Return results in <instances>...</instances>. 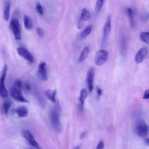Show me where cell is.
<instances>
[{"instance_id": "cell-1", "label": "cell", "mask_w": 149, "mask_h": 149, "mask_svg": "<svg viewBox=\"0 0 149 149\" xmlns=\"http://www.w3.org/2000/svg\"><path fill=\"white\" fill-rule=\"evenodd\" d=\"M61 112V106L59 103L56 102L55 106L50 111V119L53 128L56 132L61 130L60 116Z\"/></svg>"}, {"instance_id": "cell-2", "label": "cell", "mask_w": 149, "mask_h": 149, "mask_svg": "<svg viewBox=\"0 0 149 149\" xmlns=\"http://www.w3.org/2000/svg\"><path fill=\"white\" fill-rule=\"evenodd\" d=\"M133 130L136 134L140 137L146 136L148 133L147 125L143 119H137L134 121L133 123Z\"/></svg>"}, {"instance_id": "cell-3", "label": "cell", "mask_w": 149, "mask_h": 149, "mask_svg": "<svg viewBox=\"0 0 149 149\" xmlns=\"http://www.w3.org/2000/svg\"><path fill=\"white\" fill-rule=\"evenodd\" d=\"M119 46L121 54L125 57L127 54V36L125 30L122 28L119 31Z\"/></svg>"}, {"instance_id": "cell-4", "label": "cell", "mask_w": 149, "mask_h": 149, "mask_svg": "<svg viewBox=\"0 0 149 149\" xmlns=\"http://www.w3.org/2000/svg\"><path fill=\"white\" fill-rule=\"evenodd\" d=\"M7 69V65H5L2 70L1 76H0V96H1L3 98H7L8 96V91L5 85Z\"/></svg>"}, {"instance_id": "cell-5", "label": "cell", "mask_w": 149, "mask_h": 149, "mask_svg": "<svg viewBox=\"0 0 149 149\" xmlns=\"http://www.w3.org/2000/svg\"><path fill=\"white\" fill-rule=\"evenodd\" d=\"M10 28L16 40H19L22 39L21 28L19 21L18 19H12L10 22Z\"/></svg>"}, {"instance_id": "cell-6", "label": "cell", "mask_w": 149, "mask_h": 149, "mask_svg": "<svg viewBox=\"0 0 149 149\" xmlns=\"http://www.w3.org/2000/svg\"><path fill=\"white\" fill-rule=\"evenodd\" d=\"M111 16L108 15L105 22L103 28V44L104 45L106 42H107L110 32H111Z\"/></svg>"}, {"instance_id": "cell-7", "label": "cell", "mask_w": 149, "mask_h": 149, "mask_svg": "<svg viewBox=\"0 0 149 149\" xmlns=\"http://www.w3.org/2000/svg\"><path fill=\"white\" fill-rule=\"evenodd\" d=\"M108 53L104 50H98L95 56L94 62L96 65L101 66L104 65L108 60Z\"/></svg>"}, {"instance_id": "cell-8", "label": "cell", "mask_w": 149, "mask_h": 149, "mask_svg": "<svg viewBox=\"0 0 149 149\" xmlns=\"http://www.w3.org/2000/svg\"><path fill=\"white\" fill-rule=\"evenodd\" d=\"M17 50L18 54L28 62L30 64H33L34 62V57L29 50L24 47H18L17 48Z\"/></svg>"}, {"instance_id": "cell-9", "label": "cell", "mask_w": 149, "mask_h": 149, "mask_svg": "<svg viewBox=\"0 0 149 149\" xmlns=\"http://www.w3.org/2000/svg\"><path fill=\"white\" fill-rule=\"evenodd\" d=\"M38 76L43 81H47L48 80V72L47 67L45 62L42 61L38 67Z\"/></svg>"}, {"instance_id": "cell-10", "label": "cell", "mask_w": 149, "mask_h": 149, "mask_svg": "<svg viewBox=\"0 0 149 149\" xmlns=\"http://www.w3.org/2000/svg\"><path fill=\"white\" fill-rule=\"evenodd\" d=\"M22 135L32 146L36 148V149H40L39 143L36 141L33 136L30 132L28 130H24L22 132Z\"/></svg>"}, {"instance_id": "cell-11", "label": "cell", "mask_w": 149, "mask_h": 149, "mask_svg": "<svg viewBox=\"0 0 149 149\" xmlns=\"http://www.w3.org/2000/svg\"><path fill=\"white\" fill-rule=\"evenodd\" d=\"M94 75H95V70L93 68H91L88 71L87 73V76H86L87 87L90 93H91L94 89Z\"/></svg>"}, {"instance_id": "cell-12", "label": "cell", "mask_w": 149, "mask_h": 149, "mask_svg": "<svg viewBox=\"0 0 149 149\" xmlns=\"http://www.w3.org/2000/svg\"><path fill=\"white\" fill-rule=\"evenodd\" d=\"M10 94H11V96H12V97L18 101L22 102V103H28L29 102L28 100H26L22 95L21 90L17 89L14 87L11 88V89L10 90Z\"/></svg>"}, {"instance_id": "cell-13", "label": "cell", "mask_w": 149, "mask_h": 149, "mask_svg": "<svg viewBox=\"0 0 149 149\" xmlns=\"http://www.w3.org/2000/svg\"><path fill=\"white\" fill-rule=\"evenodd\" d=\"M33 91H34L35 95L40 107H42V108H44L46 106V103H45L44 98L38 86H37L36 85H33Z\"/></svg>"}, {"instance_id": "cell-14", "label": "cell", "mask_w": 149, "mask_h": 149, "mask_svg": "<svg viewBox=\"0 0 149 149\" xmlns=\"http://www.w3.org/2000/svg\"><path fill=\"white\" fill-rule=\"evenodd\" d=\"M148 53L147 50L146 48L145 47H143L141 49H140L137 53H136L135 57H134V60L135 62L137 64H141L143 62V61H144V58L147 56Z\"/></svg>"}, {"instance_id": "cell-15", "label": "cell", "mask_w": 149, "mask_h": 149, "mask_svg": "<svg viewBox=\"0 0 149 149\" xmlns=\"http://www.w3.org/2000/svg\"><path fill=\"white\" fill-rule=\"evenodd\" d=\"M87 92L86 89H82L80 92V96L79 99V108L81 112L83 111L84 104L85 100L87 97Z\"/></svg>"}, {"instance_id": "cell-16", "label": "cell", "mask_w": 149, "mask_h": 149, "mask_svg": "<svg viewBox=\"0 0 149 149\" xmlns=\"http://www.w3.org/2000/svg\"><path fill=\"white\" fill-rule=\"evenodd\" d=\"M10 9H11V3L9 0H7L6 2L4 11H3V18L6 21H8L10 19Z\"/></svg>"}, {"instance_id": "cell-17", "label": "cell", "mask_w": 149, "mask_h": 149, "mask_svg": "<svg viewBox=\"0 0 149 149\" xmlns=\"http://www.w3.org/2000/svg\"><path fill=\"white\" fill-rule=\"evenodd\" d=\"M15 112L20 118L26 117L28 115V110L25 106H19L17 107Z\"/></svg>"}, {"instance_id": "cell-18", "label": "cell", "mask_w": 149, "mask_h": 149, "mask_svg": "<svg viewBox=\"0 0 149 149\" xmlns=\"http://www.w3.org/2000/svg\"><path fill=\"white\" fill-rule=\"evenodd\" d=\"M56 94L57 91L55 90H47L45 91L46 97L53 103H56Z\"/></svg>"}, {"instance_id": "cell-19", "label": "cell", "mask_w": 149, "mask_h": 149, "mask_svg": "<svg viewBox=\"0 0 149 149\" xmlns=\"http://www.w3.org/2000/svg\"><path fill=\"white\" fill-rule=\"evenodd\" d=\"M89 53H90L89 48L88 47H85L80 54L79 58V62H82L84 61H85L87 59V57L89 56Z\"/></svg>"}, {"instance_id": "cell-20", "label": "cell", "mask_w": 149, "mask_h": 149, "mask_svg": "<svg viewBox=\"0 0 149 149\" xmlns=\"http://www.w3.org/2000/svg\"><path fill=\"white\" fill-rule=\"evenodd\" d=\"M91 18V15L90 12L86 8H83L82 11V13L80 15L79 22H85L89 21Z\"/></svg>"}, {"instance_id": "cell-21", "label": "cell", "mask_w": 149, "mask_h": 149, "mask_svg": "<svg viewBox=\"0 0 149 149\" xmlns=\"http://www.w3.org/2000/svg\"><path fill=\"white\" fill-rule=\"evenodd\" d=\"M24 25L25 28L27 30H31L33 28V24L32 18L28 15H25L24 17Z\"/></svg>"}, {"instance_id": "cell-22", "label": "cell", "mask_w": 149, "mask_h": 149, "mask_svg": "<svg viewBox=\"0 0 149 149\" xmlns=\"http://www.w3.org/2000/svg\"><path fill=\"white\" fill-rule=\"evenodd\" d=\"M92 30V26L91 25H89L87 27H86L83 31L80 34V38L82 40H83L86 39L91 32Z\"/></svg>"}, {"instance_id": "cell-23", "label": "cell", "mask_w": 149, "mask_h": 149, "mask_svg": "<svg viewBox=\"0 0 149 149\" xmlns=\"http://www.w3.org/2000/svg\"><path fill=\"white\" fill-rule=\"evenodd\" d=\"M126 13L129 19L130 25L132 27L134 26V12L133 10L131 8H126Z\"/></svg>"}, {"instance_id": "cell-24", "label": "cell", "mask_w": 149, "mask_h": 149, "mask_svg": "<svg viewBox=\"0 0 149 149\" xmlns=\"http://www.w3.org/2000/svg\"><path fill=\"white\" fill-rule=\"evenodd\" d=\"M12 106V102L10 100H7L4 102L2 105V111L4 114L6 115H8L9 109H10L11 107Z\"/></svg>"}, {"instance_id": "cell-25", "label": "cell", "mask_w": 149, "mask_h": 149, "mask_svg": "<svg viewBox=\"0 0 149 149\" xmlns=\"http://www.w3.org/2000/svg\"><path fill=\"white\" fill-rule=\"evenodd\" d=\"M104 3V0H97V2L95 6V14L97 16L101 11Z\"/></svg>"}, {"instance_id": "cell-26", "label": "cell", "mask_w": 149, "mask_h": 149, "mask_svg": "<svg viewBox=\"0 0 149 149\" xmlns=\"http://www.w3.org/2000/svg\"><path fill=\"white\" fill-rule=\"evenodd\" d=\"M140 40L147 44H149V32H142L140 35Z\"/></svg>"}, {"instance_id": "cell-27", "label": "cell", "mask_w": 149, "mask_h": 149, "mask_svg": "<svg viewBox=\"0 0 149 149\" xmlns=\"http://www.w3.org/2000/svg\"><path fill=\"white\" fill-rule=\"evenodd\" d=\"M14 87L19 90H21L23 87V83L20 79H17L14 83Z\"/></svg>"}, {"instance_id": "cell-28", "label": "cell", "mask_w": 149, "mask_h": 149, "mask_svg": "<svg viewBox=\"0 0 149 149\" xmlns=\"http://www.w3.org/2000/svg\"><path fill=\"white\" fill-rule=\"evenodd\" d=\"M36 11H37V12L40 15H43L44 14V10H43V7H42V6L41 5V4L40 3H37L36 5Z\"/></svg>"}, {"instance_id": "cell-29", "label": "cell", "mask_w": 149, "mask_h": 149, "mask_svg": "<svg viewBox=\"0 0 149 149\" xmlns=\"http://www.w3.org/2000/svg\"><path fill=\"white\" fill-rule=\"evenodd\" d=\"M24 89L26 91V92H30L31 89H32V86L31 85H30V83L29 82H25L24 85Z\"/></svg>"}, {"instance_id": "cell-30", "label": "cell", "mask_w": 149, "mask_h": 149, "mask_svg": "<svg viewBox=\"0 0 149 149\" xmlns=\"http://www.w3.org/2000/svg\"><path fill=\"white\" fill-rule=\"evenodd\" d=\"M36 31H37V35H39V37H42L44 36V31H43V29H42L41 28L38 27V28L36 29Z\"/></svg>"}, {"instance_id": "cell-31", "label": "cell", "mask_w": 149, "mask_h": 149, "mask_svg": "<svg viewBox=\"0 0 149 149\" xmlns=\"http://www.w3.org/2000/svg\"><path fill=\"white\" fill-rule=\"evenodd\" d=\"M143 98L144 100H148L149 99V90H146L144 91V95L143 96Z\"/></svg>"}, {"instance_id": "cell-32", "label": "cell", "mask_w": 149, "mask_h": 149, "mask_svg": "<svg viewBox=\"0 0 149 149\" xmlns=\"http://www.w3.org/2000/svg\"><path fill=\"white\" fill-rule=\"evenodd\" d=\"M104 147V143L103 141H100L97 146L96 149H103Z\"/></svg>"}, {"instance_id": "cell-33", "label": "cell", "mask_w": 149, "mask_h": 149, "mask_svg": "<svg viewBox=\"0 0 149 149\" xmlns=\"http://www.w3.org/2000/svg\"><path fill=\"white\" fill-rule=\"evenodd\" d=\"M102 93H103V90L101 88H99L98 87L97 89V98H98L102 94Z\"/></svg>"}, {"instance_id": "cell-34", "label": "cell", "mask_w": 149, "mask_h": 149, "mask_svg": "<svg viewBox=\"0 0 149 149\" xmlns=\"http://www.w3.org/2000/svg\"><path fill=\"white\" fill-rule=\"evenodd\" d=\"M86 135H87V132L85 131V132H83L80 135V139H84L85 137H86Z\"/></svg>"}, {"instance_id": "cell-35", "label": "cell", "mask_w": 149, "mask_h": 149, "mask_svg": "<svg viewBox=\"0 0 149 149\" xmlns=\"http://www.w3.org/2000/svg\"><path fill=\"white\" fill-rule=\"evenodd\" d=\"M149 19V14H148L147 15H146L145 17H144V21H146Z\"/></svg>"}, {"instance_id": "cell-36", "label": "cell", "mask_w": 149, "mask_h": 149, "mask_svg": "<svg viewBox=\"0 0 149 149\" xmlns=\"http://www.w3.org/2000/svg\"><path fill=\"white\" fill-rule=\"evenodd\" d=\"M145 141H146V143L149 146V138H148V139H146L145 140Z\"/></svg>"}, {"instance_id": "cell-37", "label": "cell", "mask_w": 149, "mask_h": 149, "mask_svg": "<svg viewBox=\"0 0 149 149\" xmlns=\"http://www.w3.org/2000/svg\"><path fill=\"white\" fill-rule=\"evenodd\" d=\"M74 149H80V148H79V146H77V147H75V148H74Z\"/></svg>"}, {"instance_id": "cell-38", "label": "cell", "mask_w": 149, "mask_h": 149, "mask_svg": "<svg viewBox=\"0 0 149 149\" xmlns=\"http://www.w3.org/2000/svg\"><path fill=\"white\" fill-rule=\"evenodd\" d=\"M30 149H32V148H30Z\"/></svg>"}]
</instances>
